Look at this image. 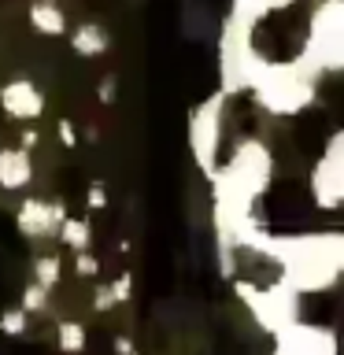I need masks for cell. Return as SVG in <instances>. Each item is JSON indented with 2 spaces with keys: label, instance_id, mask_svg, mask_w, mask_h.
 Wrapping results in <instances>:
<instances>
[{
  "label": "cell",
  "instance_id": "6da1fadb",
  "mask_svg": "<svg viewBox=\"0 0 344 355\" xmlns=\"http://www.w3.org/2000/svg\"><path fill=\"white\" fill-rule=\"evenodd\" d=\"M274 182V152L259 137H241L211 171V207H215V230L222 252L255 248L263 237L255 222V204Z\"/></svg>",
  "mask_w": 344,
  "mask_h": 355
},
{
  "label": "cell",
  "instance_id": "7a4b0ae2",
  "mask_svg": "<svg viewBox=\"0 0 344 355\" xmlns=\"http://www.w3.org/2000/svg\"><path fill=\"white\" fill-rule=\"evenodd\" d=\"M255 252L270 255L282 270V282L296 296L326 293L344 277V233H289V237H259Z\"/></svg>",
  "mask_w": 344,
  "mask_h": 355
},
{
  "label": "cell",
  "instance_id": "3957f363",
  "mask_svg": "<svg viewBox=\"0 0 344 355\" xmlns=\"http://www.w3.org/2000/svg\"><path fill=\"white\" fill-rule=\"evenodd\" d=\"M244 96H252L255 107L270 119H296L318 100V74L307 71L296 55L289 60L259 55L244 85Z\"/></svg>",
  "mask_w": 344,
  "mask_h": 355
},
{
  "label": "cell",
  "instance_id": "277c9868",
  "mask_svg": "<svg viewBox=\"0 0 344 355\" xmlns=\"http://www.w3.org/2000/svg\"><path fill=\"white\" fill-rule=\"evenodd\" d=\"M296 60L322 74H344V0H315L304 22Z\"/></svg>",
  "mask_w": 344,
  "mask_h": 355
},
{
  "label": "cell",
  "instance_id": "5b68a950",
  "mask_svg": "<svg viewBox=\"0 0 344 355\" xmlns=\"http://www.w3.org/2000/svg\"><path fill=\"white\" fill-rule=\"evenodd\" d=\"M230 100L222 89H215L211 96H204L200 104L189 111V152H193L196 171L211 178V171L222 159V148H226V111Z\"/></svg>",
  "mask_w": 344,
  "mask_h": 355
},
{
  "label": "cell",
  "instance_id": "8992f818",
  "mask_svg": "<svg viewBox=\"0 0 344 355\" xmlns=\"http://www.w3.org/2000/svg\"><path fill=\"white\" fill-rule=\"evenodd\" d=\"M307 196L318 211L344 207V126H337L322 141V152L315 155L307 174Z\"/></svg>",
  "mask_w": 344,
  "mask_h": 355
},
{
  "label": "cell",
  "instance_id": "52a82bcc",
  "mask_svg": "<svg viewBox=\"0 0 344 355\" xmlns=\"http://www.w3.org/2000/svg\"><path fill=\"white\" fill-rule=\"evenodd\" d=\"M44 107H49V100H44V89L33 78H8L0 85V111L11 122H22V126L37 122L44 115Z\"/></svg>",
  "mask_w": 344,
  "mask_h": 355
},
{
  "label": "cell",
  "instance_id": "ba28073f",
  "mask_svg": "<svg viewBox=\"0 0 344 355\" xmlns=\"http://www.w3.org/2000/svg\"><path fill=\"white\" fill-rule=\"evenodd\" d=\"M63 218H67V207L55 204V200H41V196H30L15 207V226H19L22 237H30V241L52 237Z\"/></svg>",
  "mask_w": 344,
  "mask_h": 355
},
{
  "label": "cell",
  "instance_id": "9c48e42d",
  "mask_svg": "<svg viewBox=\"0 0 344 355\" xmlns=\"http://www.w3.org/2000/svg\"><path fill=\"white\" fill-rule=\"evenodd\" d=\"M33 182V155L22 144L0 148V189L4 193H22Z\"/></svg>",
  "mask_w": 344,
  "mask_h": 355
},
{
  "label": "cell",
  "instance_id": "30bf717a",
  "mask_svg": "<svg viewBox=\"0 0 344 355\" xmlns=\"http://www.w3.org/2000/svg\"><path fill=\"white\" fill-rule=\"evenodd\" d=\"M293 4H296V0H233V4H230V15H226V19L255 33V26H259L263 19H274V15H282V11H289Z\"/></svg>",
  "mask_w": 344,
  "mask_h": 355
},
{
  "label": "cell",
  "instance_id": "8fae6325",
  "mask_svg": "<svg viewBox=\"0 0 344 355\" xmlns=\"http://www.w3.org/2000/svg\"><path fill=\"white\" fill-rule=\"evenodd\" d=\"M26 19H30V30L41 33V37H67V33H71L67 11L55 4V0H30Z\"/></svg>",
  "mask_w": 344,
  "mask_h": 355
},
{
  "label": "cell",
  "instance_id": "7c38bea8",
  "mask_svg": "<svg viewBox=\"0 0 344 355\" xmlns=\"http://www.w3.org/2000/svg\"><path fill=\"white\" fill-rule=\"evenodd\" d=\"M67 41H71V49L82 55V60H96V55H104L111 49V33L100 26V22H82V26H71Z\"/></svg>",
  "mask_w": 344,
  "mask_h": 355
},
{
  "label": "cell",
  "instance_id": "4fadbf2b",
  "mask_svg": "<svg viewBox=\"0 0 344 355\" xmlns=\"http://www.w3.org/2000/svg\"><path fill=\"white\" fill-rule=\"evenodd\" d=\"M55 237H60V244L71 252H89V244H93V226H89V218L67 215L60 222V230H55Z\"/></svg>",
  "mask_w": 344,
  "mask_h": 355
},
{
  "label": "cell",
  "instance_id": "5bb4252c",
  "mask_svg": "<svg viewBox=\"0 0 344 355\" xmlns=\"http://www.w3.org/2000/svg\"><path fill=\"white\" fill-rule=\"evenodd\" d=\"M55 340H60V352L67 355H78V352H85V344H89V333L82 322H74V318H67L55 326Z\"/></svg>",
  "mask_w": 344,
  "mask_h": 355
},
{
  "label": "cell",
  "instance_id": "9a60e30c",
  "mask_svg": "<svg viewBox=\"0 0 344 355\" xmlns=\"http://www.w3.org/2000/svg\"><path fill=\"white\" fill-rule=\"evenodd\" d=\"M60 274H63L60 255H37V259H33V282L44 285L49 293H52L55 285H60Z\"/></svg>",
  "mask_w": 344,
  "mask_h": 355
},
{
  "label": "cell",
  "instance_id": "2e32d148",
  "mask_svg": "<svg viewBox=\"0 0 344 355\" xmlns=\"http://www.w3.org/2000/svg\"><path fill=\"white\" fill-rule=\"evenodd\" d=\"M19 307L26 311V315H37V311L49 307V288L37 285V282H30L26 288H22V300H19Z\"/></svg>",
  "mask_w": 344,
  "mask_h": 355
},
{
  "label": "cell",
  "instance_id": "e0dca14e",
  "mask_svg": "<svg viewBox=\"0 0 344 355\" xmlns=\"http://www.w3.org/2000/svg\"><path fill=\"white\" fill-rule=\"evenodd\" d=\"M26 326H30V315H26L22 307H11V311H4V315H0V333H8V337L26 333Z\"/></svg>",
  "mask_w": 344,
  "mask_h": 355
},
{
  "label": "cell",
  "instance_id": "ac0fdd59",
  "mask_svg": "<svg viewBox=\"0 0 344 355\" xmlns=\"http://www.w3.org/2000/svg\"><path fill=\"white\" fill-rule=\"evenodd\" d=\"M74 274L78 277H96L100 274V259L93 252H74Z\"/></svg>",
  "mask_w": 344,
  "mask_h": 355
},
{
  "label": "cell",
  "instance_id": "d6986e66",
  "mask_svg": "<svg viewBox=\"0 0 344 355\" xmlns=\"http://www.w3.org/2000/svg\"><path fill=\"white\" fill-rule=\"evenodd\" d=\"M85 207H89V211H104V207H108V189H104V182H89V189H85Z\"/></svg>",
  "mask_w": 344,
  "mask_h": 355
},
{
  "label": "cell",
  "instance_id": "ffe728a7",
  "mask_svg": "<svg viewBox=\"0 0 344 355\" xmlns=\"http://www.w3.org/2000/svg\"><path fill=\"white\" fill-rule=\"evenodd\" d=\"M108 288H111V296H115V304H126L130 293H133V274H130V270H122V274L115 277V282L108 285Z\"/></svg>",
  "mask_w": 344,
  "mask_h": 355
},
{
  "label": "cell",
  "instance_id": "44dd1931",
  "mask_svg": "<svg viewBox=\"0 0 344 355\" xmlns=\"http://www.w3.org/2000/svg\"><path fill=\"white\" fill-rule=\"evenodd\" d=\"M55 137L63 141V148H78V130H74L71 119H60V122H55Z\"/></svg>",
  "mask_w": 344,
  "mask_h": 355
},
{
  "label": "cell",
  "instance_id": "7402d4cb",
  "mask_svg": "<svg viewBox=\"0 0 344 355\" xmlns=\"http://www.w3.org/2000/svg\"><path fill=\"white\" fill-rule=\"evenodd\" d=\"M96 100L100 104H111V100H115V74H104L96 82Z\"/></svg>",
  "mask_w": 344,
  "mask_h": 355
},
{
  "label": "cell",
  "instance_id": "603a6c76",
  "mask_svg": "<svg viewBox=\"0 0 344 355\" xmlns=\"http://www.w3.org/2000/svg\"><path fill=\"white\" fill-rule=\"evenodd\" d=\"M19 144H22L26 152H33V148L41 144V133L33 130V122H26V126H22V137H19Z\"/></svg>",
  "mask_w": 344,
  "mask_h": 355
},
{
  "label": "cell",
  "instance_id": "cb8c5ba5",
  "mask_svg": "<svg viewBox=\"0 0 344 355\" xmlns=\"http://www.w3.org/2000/svg\"><path fill=\"white\" fill-rule=\"evenodd\" d=\"M115 352L119 355H137V352H133V344H130V337H115Z\"/></svg>",
  "mask_w": 344,
  "mask_h": 355
}]
</instances>
